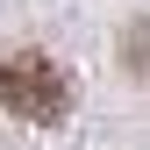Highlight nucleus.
<instances>
[{
  "mask_svg": "<svg viewBox=\"0 0 150 150\" xmlns=\"http://www.w3.org/2000/svg\"><path fill=\"white\" fill-rule=\"evenodd\" d=\"M0 107H7V115H22V122H64V107H71V79H64L50 57L22 50V57L0 64Z\"/></svg>",
  "mask_w": 150,
  "mask_h": 150,
  "instance_id": "f257e3e1",
  "label": "nucleus"
},
{
  "mask_svg": "<svg viewBox=\"0 0 150 150\" xmlns=\"http://www.w3.org/2000/svg\"><path fill=\"white\" fill-rule=\"evenodd\" d=\"M129 57H136V64H150V22L136 29V43H129Z\"/></svg>",
  "mask_w": 150,
  "mask_h": 150,
  "instance_id": "f03ea898",
  "label": "nucleus"
}]
</instances>
